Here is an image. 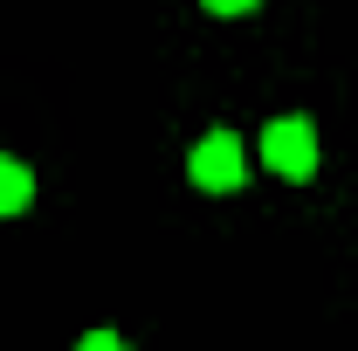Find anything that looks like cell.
<instances>
[{"instance_id": "1", "label": "cell", "mask_w": 358, "mask_h": 351, "mask_svg": "<svg viewBox=\"0 0 358 351\" xmlns=\"http://www.w3.org/2000/svg\"><path fill=\"white\" fill-rule=\"evenodd\" d=\"M262 159L282 179H310L317 173V131H310V117H275V124L262 131Z\"/></svg>"}, {"instance_id": "2", "label": "cell", "mask_w": 358, "mask_h": 351, "mask_svg": "<svg viewBox=\"0 0 358 351\" xmlns=\"http://www.w3.org/2000/svg\"><path fill=\"white\" fill-rule=\"evenodd\" d=\"M241 173H248V152H241L234 131H207L200 145H193V186L227 193V186H241Z\"/></svg>"}, {"instance_id": "3", "label": "cell", "mask_w": 358, "mask_h": 351, "mask_svg": "<svg viewBox=\"0 0 358 351\" xmlns=\"http://www.w3.org/2000/svg\"><path fill=\"white\" fill-rule=\"evenodd\" d=\"M28 200H35V173H28L21 159L0 152V220H7V214H28Z\"/></svg>"}, {"instance_id": "4", "label": "cell", "mask_w": 358, "mask_h": 351, "mask_svg": "<svg viewBox=\"0 0 358 351\" xmlns=\"http://www.w3.org/2000/svg\"><path fill=\"white\" fill-rule=\"evenodd\" d=\"M76 351H131V345H124L117 331H90V338H83V345H76Z\"/></svg>"}, {"instance_id": "5", "label": "cell", "mask_w": 358, "mask_h": 351, "mask_svg": "<svg viewBox=\"0 0 358 351\" xmlns=\"http://www.w3.org/2000/svg\"><path fill=\"white\" fill-rule=\"evenodd\" d=\"M207 7H214V14H248L255 0H207Z\"/></svg>"}]
</instances>
